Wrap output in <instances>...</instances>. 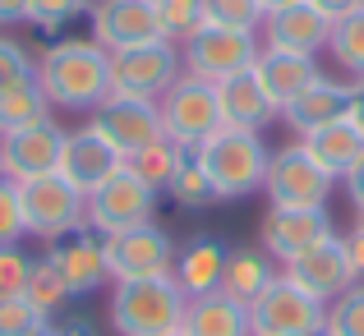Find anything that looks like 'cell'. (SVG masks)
Segmentation results:
<instances>
[{"label": "cell", "mask_w": 364, "mask_h": 336, "mask_svg": "<svg viewBox=\"0 0 364 336\" xmlns=\"http://www.w3.org/2000/svg\"><path fill=\"white\" fill-rule=\"evenodd\" d=\"M37 83L55 111H97L111 97V51L92 37H60L37 55Z\"/></svg>", "instance_id": "cell-1"}, {"label": "cell", "mask_w": 364, "mask_h": 336, "mask_svg": "<svg viewBox=\"0 0 364 336\" xmlns=\"http://www.w3.org/2000/svg\"><path fill=\"white\" fill-rule=\"evenodd\" d=\"M194 157H198V166L208 170L217 198H249V194L263 189L272 152H267L263 134H254V129H226V124H222L203 148H194Z\"/></svg>", "instance_id": "cell-2"}, {"label": "cell", "mask_w": 364, "mask_h": 336, "mask_svg": "<svg viewBox=\"0 0 364 336\" xmlns=\"http://www.w3.org/2000/svg\"><path fill=\"white\" fill-rule=\"evenodd\" d=\"M189 295L176 276H143V281H116L111 291V327L116 336H166L180 332Z\"/></svg>", "instance_id": "cell-3"}, {"label": "cell", "mask_w": 364, "mask_h": 336, "mask_svg": "<svg viewBox=\"0 0 364 336\" xmlns=\"http://www.w3.org/2000/svg\"><path fill=\"white\" fill-rule=\"evenodd\" d=\"M161 129L171 143H180L185 152L203 148L217 129H222V107H217V83H203L194 74H180L166 88V97L157 102Z\"/></svg>", "instance_id": "cell-4"}, {"label": "cell", "mask_w": 364, "mask_h": 336, "mask_svg": "<svg viewBox=\"0 0 364 336\" xmlns=\"http://www.w3.org/2000/svg\"><path fill=\"white\" fill-rule=\"evenodd\" d=\"M18 207H23V230L37 235V239H46V244L70 235V230H79V226H88L83 222L88 198H83L60 170L23 180V185H18Z\"/></svg>", "instance_id": "cell-5"}, {"label": "cell", "mask_w": 364, "mask_h": 336, "mask_svg": "<svg viewBox=\"0 0 364 336\" xmlns=\"http://www.w3.org/2000/svg\"><path fill=\"white\" fill-rule=\"evenodd\" d=\"M258 51V33H240V28H222V23H203L185 46H180V60H185V74L203 83H222L231 74H245L254 70Z\"/></svg>", "instance_id": "cell-6"}, {"label": "cell", "mask_w": 364, "mask_h": 336, "mask_svg": "<svg viewBox=\"0 0 364 336\" xmlns=\"http://www.w3.org/2000/svg\"><path fill=\"white\" fill-rule=\"evenodd\" d=\"M323 323H328V304L304 295L286 272L249 304L254 336H323Z\"/></svg>", "instance_id": "cell-7"}, {"label": "cell", "mask_w": 364, "mask_h": 336, "mask_svg": "<svg viewBox=\"0 0 364 336\" xmlns=\"http://www.w3.org/2000/svg\"><path fill=\"white\" fill-rule=\"evenodd\" d=\"M180 74H185V60H180L176 42H148L111 55V92H120V97L161 102Z\"/></svg>", "instance_id": "cell-8"}, {"label": "cell", "mask_w": 364, "mask_h": 336, "mask_svg": "<svg viewBox=\"0 0 364 336\" xmlns=\"http://www.w3.org/2000/svg\"><path fill=\"white\" fill-rule=\"evenodd\" d=\"M337 180L304 152V143H286L267 161L263 194L272 198V207H328V194Z\"/></svg>", "instance_id": "cell-9"}, {"label": "cell", "mask_w": 364, "mask_h": 336, "mask_svg": "<svg viewBox=\"0 0 364 336\" xmlns=\"http://www.w3.org/2000/svg\"><path fill=\"white\" fill-rule=\"evenodd\" d=\"M152 212H157V189H148L129 166H120L107 185L88 194L83 222H88V230H97V235H120L129 226L152 222Z\"/></svg>", "instance_id": "cell-10"}, {"label": "cell", "mask_w": 364, "mask_h": 336, "mask_svg": "<svg viewBox=\"0 0 364 336\" xmlns=\"http://www.w3.org/2000/svg\"><path fill=\"white\" fill-rule=\"evenodd\" d=\"M102 239H107V267H111V281L171 276V267H176V239H171L157 222L129 226V230H120V235H102Z\"/></svg>", "instance_id": "cell-11"}, {"label": "cell", "mask_w": 364, "mask_h": 336, "mask_svg": "<svg viewBox=\"0 0 364 336\" xmlns=\"http://www.w3.org/2000/svg\"><path fill=\"white\" fill-rule=\"evenodd\" d=\"M88 23H92V42L107 46L111 55L129 51V46L166 42L161 18H157V0H92Z\"/></svg>", "instance_id": "cell-12"}, {"label": "cell", "mask_w": 364, "mask_h": 336, "mask_svg": "<svg viewBox=\"0 0 364 336\" xmlns=\"http://www.w3.org/2000/svg\"><path fill=\"white\" fill-rule=\"evenodd\" d=\"M46 263L60 272L65 291H70L74 300H83V295L102 291V286L111 281L107 239H102L97 230H88V226H79V230H70V235L51 239V244H46Z\"/></svg>", "instance_id": "cell-13"}, {"label": "cell", "mask_w": 364, "mask_h": 336, "mask_svg": "<svg viewBox=\"0 0 364 336\" xmlns=\"http://www.w3.org/2000/svg\"><path fill=\"white\" fill-rule=\"evenodd\" d=\"M92 129L102 134V139L111 143V148L120 152V157H134L139 148H148V143L166 139V129H161V111L157 102H143V97H120V92H111L107 102H102L97 111H92Z\"/></svg>", "instance_id": "cell-14"}, {"label": "cell", "mask_w": 364, "mask_h": 336, "mask_svg": "<svg viewBox=\"0 0 364 336\" xmlns=\"http://www.w3.org/2000/svg\"><path fill=\"white\" fill-rule=\"evenodd\" d=\"M60 148H65V129L55 120L0 134V175L14 180V185L51 175V170H60Z\"/></svg>", "instance_id": "cell-15"}, {"label": "cell", "mask_w": 364, "mask_h": 336, "mask_svg": "<svg viewBox=\"0 0 364 336\" xmlns=\"http://www.w3.org/2000/svg\"><path fill=\"white\" fill-rule=\"evenodd\" d=\"M282 272L291 276L304 295H314L318 304H332L337 295H346L350 286H355V267H350V254H346V239H341V235L304 249V254L291 258Z\"/></svg>", "instance_id": "cell-16"}, {"label": "cell", "mask_w": 364, "mask_h": 336, "mask_svg": "<svg viewBox=\"0 0 364 336\" xmlns=\"http://www.w3.org/2000/svg\"><path fill=\"white\" fill-rule=\"evenodd\" d=\"M258 235H263V249H267V254L286 267L291 258H300L304 249L332 239L337 230H332L328 207H267Z\"/></svg>", "instance_id": "cell-17"}, {"label": "cell", "mask_w": 364, "mask_h": 336, "mask_svg": "<svg viewBox=\"0 0 364 336\" xmlns=\"http://www.w3.org/2000/svg\"><path fill=\"white\" fill-rule=\"evenodd\" d=\"M124 166V157L116 148H111L107 139H102L92 124H83V129H65V148H60V175L70 180L74 189H79L83 198L92 194V189H102L111 175Z\"/></svg>", "instance_id": "cell-18"}, {"label": "cell", "mask_w": 364, "mask_h": 336, "mask_svg": "<svg viewBox=\"0 0 364 336\" xmlns=\"http://www.w3.org/2000/svg\"><path fill=\"white\" fill-rule=\"evenodd\" d=\"M328 33H332V18L309 0H295V5L263 18V46H277V51L318 55L328 46Z\"/></svg>", "instance_id": "cell-19"}, {"label": "cell", "mask_w": 364, "mask_h": 336, "mask_svg": "<svg viewBox=\"0 0 364 336\" xmlns=\"http://www.w3.org/2000/svg\"><path fill=\"white\" fill-rule=\"evenodd\" d=\"M318 60L314 55H300V51H277V46H263L254 60V79L263 83V92L272 97L277 111H286L314 79H318Z\"/></svg>", "instance_id": "cell-20"}, {"label": "cell", "mask_w": 364, "mask_h": 336, "mask_svg": "<svg viewBox=\"0 0 364 336\" xmlns=\"http://www.w3.org/2000/svg\"><path fill=\"white\" fill-rule=\"evenodd\" d=\"M346 115H350V83L332 79V74H318V79L282 111V120L304 139V134L323 129V124H332V120H346Z\"/></svg>", "instance_id": "cell-21"}, {"label": "cell", "mask_w": 364, "mask_h": 336, "mask_svg": "<svg viewBox=\"0 0 364 336\" xmlns=\"http://www.w3.org/2000/svg\"><path fill=\"white\" fill-rule=\"evenodd\" d=\"M217 107H222V124H226V129H254V134H263L267 124L282 115L272 107V97L263 92V83L254 79V70L231 74V79L217 83Z\"/></svg>", "instance_id": "cell-22"}, {"label": "cell", "mask_w": 364, "mask_h": 336, "mask_svg": "<svg viewBox=\"0 0 364 336\" xmlns=\"http://www.w3.org/2000/svg\"><path fill=\"white\" fill-rule=\"evenodd\" d=\"M226 254H231V249H226L222 239L198 235V239H189L185 249H176V267H171V276H176V286L189 295V300L213 295V291H222Z\"/></svg>", "instance_id": "cell-23"}, {"label": "cell", "mask_w": 364, "mask_h": 336, "mask_svg": "<svg viewBox=\"0 0 364 336\" xmlns=\"http://www.w3.org/2000/svg\"><path fill=\"white\" fill-rule=\"evenodd\" d=\"M180 332L185 336H254V327H249V304L231 300V295H222V291L198 295V300L185 304Z\"/></svg>", "instance_id": "cell-24"}, {"label": "cell", "mask_w": 364, "mask_h": 336, "mask_svg": "<svg viewBox=\"0 0 364 336\" xmlns=\"http://www.w3.org/2000/svg\"><path fill=\"white\" fill-rule=\"evenodd\" d=\"M300 143H304V152H309V157L318 161L332 180H341L364 157V129L350 120V115H346V120L323 124V129H314V134H304Z\"/></svg>", "instance_id": "cell-25"}, {"label": "cell", "mask_w": 364, "mask_h": 336, "mask_svg": "<svg viewBox=\"0 0 364 336\" xmlns=\"http://www.w3.org/2000/svg\"><path fill=\"white\" fill-rule=\"evenodd\" d=\"M277 276L282 272H277V258L267 254V249H249V244L231 249V254H226V272H222V295H231V300H240V304H254Z\"/></svg>", "instance_id": "cell-26"}, {"label": "cell", "mask_w": 364, "mask_h": 336, "mask_svg": "<svg viewBox=\"0 0 364 336\" xmlns=\"http://www.w3.org/2000/svg\"><path fill=\"white\" fill-rule=\"evenodd\" d=\"M42 120H51V102H46L37 74L23 79V83H9V88L0 92V134L28 129V124H42Z\"/></svg>", "instance_id": "cell-27"}, {"label": "cell", "mask_w": 364, "mask_h": 336, "mask_svg": "<svg viewBox=\"0 0 364 336\" xmlns=\"http://www.w3.org/2000/svg\"><path fill=\"white\" fill-rule=\"evenodd\" d=\"M185 157H189V152L180 148V143L157 139V143H148V148H139L134 157H124V166H129V170H134V175H139L148 189L166 194V185L176 180V170L185 166Z\"/></svg>", "instance_id": "cell-28"}, {"label": "cell", "mask_w": 364, "mask_h": 336, "mask_svg": "<svg viewBox=\"0 0 364 336\" xmlns=\"http://www.w3.org/2000/svg\"><path fill=\"white\" fill-rule=\"evenodd\" d=\"M328 51H332V60L350 74V83L364 79V9H350V14L332 18Z\"/></svg>", "instance_id": "cell-29"}, {"label": "cell", "mask_w": 364, "mask_h": 336, "mask_svg": "<svg viewBox=\"0 0 364 336\" xmlns=\"http://www.w3.org/2000/svg\"><path fill=\"white\" fill-rule=\"evenodd\" d=\"M166 194H171V203H176V207H185V212H203V207L222 203V198H217V189H213V180H208V170L198 166V157H194V152H189V157H185V166L176 170V180L166 185Z\"/></svg>", "instance_id": "cell-30"}, {"label": "cell", "mask_w": 364, "mask_h": 336, "mask_svg": "<svg viewBox=\"0 0 364 336\" xmlns=\"http://www.w3.org/2000/svg\"><path fill=\"white\" fill-rule=\"evenodd\" d=\"M157 18H161V37L185 46L208 23V0H157Z\"/></svg>", "instance_id": "cell-31"}, {"label": "cell", "mask_w": 364, "mask_h": 336, "mask_svg": "<svg viewBox=\"0 0 364 336\" xmlns=\"http://www.w3.org/2000/svg\"><path fill=\"white\" fill-rule=\"evenodd\" d=\"M23 295L37 304V309L46 313V318H55V313L65 309V304L74 300L70 291H65V281H60V272H55L46 258H37L33 263V276H28V286H23Z\"/></svg>", "instance_id": "cell-32"}, {"label": "cell", "mask_w": 364, "mask_h": 336, "mask_svg": "<svg viewBox=\"0 0 364 336\" xmlns=\"http://www.w3.org/2000/svg\"><path fill=\"white\" fill-rule=\"evenodd\" d=\"M323 336H364V281H355L346 295H337L328 304Z\"/></svg>", "instance_id": "cell-33"}, {"label": "cell", "mask_w": 364, "mask_h": 336, "mask_svg": "<svg viewBox=\"0 0 364 336\" xmlns=\"http://www.w3.org/2000/svg\"><path fill=\"white\" fill-rule=\"evenodd\" d=\"M46 313L28 295H0V336H37L46 332Z\"/></svg>", "instance_id": "cell-34"}, {"label": "cell", "mask_w": 364, "mask_h": 336, "mask_svg": "<svg viewBox=\"0 0 364 336\" xmlns=\"http://www.w3.org/2000/svg\"><path fill=\"white\" fill-rule=\"evenodd\" d=\"M92 0H28V23L37 28V33H60V28H70L79 14H88Z\"/></svg>", "instance_id": "cell-35"}, {"label": "cell", "mask_w": 364, "mask_h": 336, "mask_svg": "<svg viewBox=\"0 0 364 336\" xmlns=\"http://www.w3.org/2000/svg\"><path fill=\"white\" fill-rule=\"evenodd\" d=\"M208 23L258 33L263 28V9H258V0H208Z\"/></svg>", "instance_id": "cell-36"}, {"label": "cell", "mask_w": 364, "mask_h": 336, "mask_svg": "<svg viewBox=\"0 0 364 336\" xmlns=\"http://www.w3.org/2000/svg\"><path fill=\"white\" fill-rule=\"evenodd\" d=\"M33 74H37V60L28 55V46L0 33V92H5L9 83H23V79H33Z\"/></svg>", "instance_id": "cell-37"}, {"label": "cell", "mask_w": 364, "mask_h": 336, "mask_svg": "<svg viewBox=\"0 0 364 336\" xmlns=\"http://www.w3.org/2000/svg\"><path fill=\"white\" fill-rule=\"evenodd\" d=\"M33 254H23L18 244H0V295H23L28 276H33Z\"/></svg>", "instance_id": "cell-38"}, {"label": "cell", "mask_w": 364, "mask_h": 336, "mask_svg": "<svg viewBox=\"0 0 364 336\" xmlns=\"http://www.w3.org/2000/svg\"><path fill=\"white\" fill-rule=\"evenodd\" d=\"M23 230V207H18V185L0 175V244H18Z\"/></svg>", "instance_id": "cell-39"}, {"label": "cell", "mask_w": 364, "mask_h": 336, "mask_svg": "<svg viewBox=\"0 0 364 336\" xmlns=\"http://www.w3.org/2000/svg\"><path fill=\"white\" fill-rule=\"evenodd\" d=\"M46 336H97V327H92V318H83V313H65V318L46 323Z\"/></svg>", "instance_id": "cell-40"}, {"label": "cell", "mask_w": 364, "mask_h": 336, "mask_svg": "<svg viewBox=\"0 0 364 336\" xmlns=\"http://www.w3.org/2000/svg\"><path fill=\"white\" fill-rule=\"evenodd\" d=\"M341 185H346V198L355 203V212H364V157L346 170V175H341Z\"/></svg>", "instance_id": "cell-41"}, {"label": "cell", "mask_w": 364, "mask_h": 336, "mask_svg": "<svg viewBox=\"0 0 364 336\" xmlns=\"http://www.w3.org/2000/svg\"><path fill=\"white\" fill-rule=\"evenodd\" d=\"M346 254H350V267H355V281H364V226L346 235Z\"/></svg>", "instance_id": "cell-42"}, {"label": "cell", "mask_w": 364, "mask_h": 336, "mask_svg": "<svg viewBox=\"0 0 364 336\" xmlns=\"http://www.w3.org/2000/svg\"><path fill=\"white\" fill-rule=\"evenodd\" d=\"M28 23V0H0V28Z\"/></svg>", "instance_id": "cell-43"}, {"label": "cell", "mask_w": 364, "mask_h": 336, "mask_svg": "<svg viewBox=\"0 0 364 336\" xmlns=\"http://www.w3.org/2000/svg\"><path fill=\"white\" fill-rule=\"evenodd\" d=\"M309 5H318L328 18H341V14H350V9H364V0H309Z\"/></svg>", "instance_id": "cell-44"}, {"label": "cell", "mask_w": 364, "mask_h": 336, "mask_svg": "<svg viewBox=\"0 0 364 336\" xmlns=\"http://www.w3.org/2000/svg\"><path fill=\"white\" fill-rule=\"evenodd\" d=\"M350 120L364 129V79H355L350 83Z\"/></svg>", "instance_id": "cell-45"}, {"label": "cell", "mask_w": 364, "mask_h": 336, "mask_svg": "<svg viewBox=\"0 0 364 336\" xmlns=\"http://www.w3.org/2000/svg\"><path fill=\"white\" fill-rule=\"evenodd\" d=\"M286 5H295V0H258V9H263V18H267V14H277V9H286Z\"/></svg>", "instance_id": "cell-46"}, {"label": "cell", "mask_w": 364, "mask_h": 336, "mask_svg": "<svg viewBox=\"0 0 364 336\" xmlns=\"http://www.w3.org/2000/svg\"><path fill=\"white\" fill-rule=\"evenodd\" d=\"M166 336H185V332H166Z\"/></svg>", "instance_id": "cell-47"}, {"label": "cell", "mask_w": 364, "mask_h": 336, "mask_svg": "<svg viewBox=\"0 0 364 336\" xmlns=\"http://www.w3.org/2000/svg\"><path fill=\"white\" fill-rule=\"evenodd\" d=\"M355 226H364V212H360V222H355Z\"/></svg>", "instance_id": "cell-48"}, {"label": "cell", "mask_w": 364, "mask_h": 336, "mask_svg": "<svg viewBox=\"0 0 364 336\" xmlns=\"http://www.w3.org/2000/svg\"><path fill=\"white\" fill-rule=\"evenodd\" d=\"M37 336H46V332H37Z\"/></svg>", "instance_id": "cell-49"}]
</instances>
